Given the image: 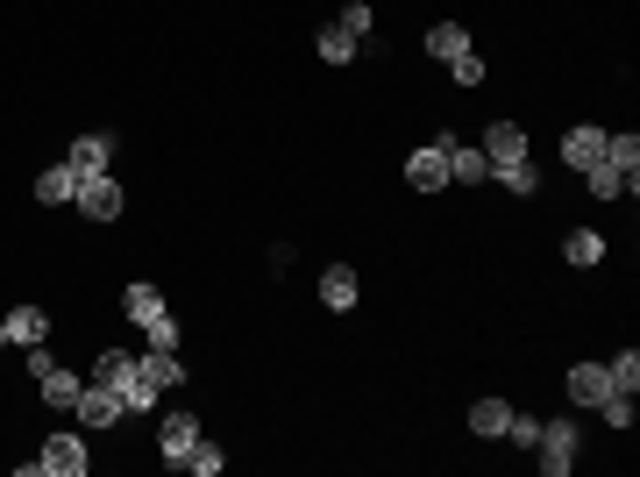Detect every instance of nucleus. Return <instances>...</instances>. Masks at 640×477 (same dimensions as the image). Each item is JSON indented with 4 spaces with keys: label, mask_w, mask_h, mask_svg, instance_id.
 <instances>
[{
    "label": "nucleus",
    "mask_w": 640,
    "mask_h": 477,
    "mask_svg": "<svg viewBox=\"0 0 640 477\" xmlns=\"http://www.w3.org/2000/svg\"><path fill=\"white\" fill-rule=\"evenodd\" d=\"M71 207H79L86 221H121L129 192L114 186V171H79V192H71Z\"/></svg>",
    "instance_id": "obj_1"
},
{
    "label": "nucleus",
    "mask_w": 640,
    "mask_h": 477,
    "mask_svg": "<svg viewBox=\"0 0 640 477\" xmlns=\"http://www.w3.org/2000/svg\"><path fill=\"white\" fill-rule=\"evenodd\" d=\"M207 428H200V413H186V407H172L157 421V456H164V470H186V456H192V442H200Z\"/></svg>",
    "instance_id": "obj_2"
},
{
    "label": "nucleus",
    "mask_w": 640,
    "mask_h": 477,
    "mask_svg": "<svg viewBox=\"0 0 640 477\" xmlns=\"http://www.w3.org/2000/svg\"><path fill=\"white\" fill-rule=\"evenodd\" d=\"M576 450H584L576 421H541V442H533V456H541L548 477H570V470H576Z\"/></svg>",
    "instance_id": "obj_3"
},
{
    "label": "nucleus",
    "mask_w": 640,
    "mask_h": 477,
    "mask_svg": "<svg viewBox=\"0 0 640 477\" xmlns=\"http://www.w3.org/2000/svg\"><path fill=\"white\" fill-rule=\"evenodd\" d=\"M86 464H93V456H86L79 435H51V442H43V456H29V464H22V477H79Z\"/></svg>",
    "instance_id": "obj_4"
},
{
    "label": "nucleus",
    "mask_w": 640,
    "mask_h": 477,
    "mask_svg": "<svg viewBox=\"0 0 640 477\" xmlns=\"http://www.w3.org/2000/svg\"><path fill=\"white\" fill-rule=\"evenodd\" d=\"M71 413H79V428H114L129 407H121V392H114V385L86 378V392H79V407H71Z\"/></svg>",
    "instance_id": "obj_5"
},
{
    "label": "nucleus",
    "mask_w": 640,
    "mask_h": 477,
    "mask_svg": "<svg viewBox=\"0 0 640 477\" xmlns=\"http://www.w3.org/2000/svg\"><path fill=\"white\" fill-rule=\"evenodd\" d=\"M477 151H484V164H492V171H506V164L527 157V129H520V122H492Z\"/></svg>",
    "instance_id": "obj_6"
},
{
    "label": "nucleus",
    "mask_w": 640,
    "mask_h": 477,
    "mask_svg": "<svg viewBox=\"0 0 640 477\" xmlns=\"http://www.w3.org/2000/svg\"><path fill=\"white\" fill-rule=\"evenodd\" d=\"M406 186H413V192H441V186H449V151H441V143H420V151L406 157Z\"/></svg>",
    "instance_id": "obj_7"
},
{
    "label": "nucleus",
    "mask_w": 640,
    "mask_h": 477,
    "mask_svg": "<svg viewBox=\"0 0 640 477\" xmlns=\"http://www.w3.org/2000/svg\"><path fill=\"white\" fill-rule=\"evenodd\" d=\"M605 392H613V370H605V364H570V413L598 407Z\"/></svg>",
    "instance_id": "obj_8"
},
{
    "label": "nucleus",
    "mask_w": 640,
    "mask_h": 477,
    "mask_svg": "<svg viewBox=\"0 0 640 477\" xmlns=\"http://www.w3.org/2000/svg\"><path fill=\"white\" fill-rule=\"evenodd\" d=\"M36 385H43V407H57V413H71V407H79V392H86V378H79V370H65V364H51Z\"/></svg>",
    "instance_id": "obj_9"
},
{
    "label": "nucleus",
    "mask_w": 640,
    "mask_h": 477,
    "mask_svg": "<svg viewBox=\"0 0 640 477\" xmlns=\"http://www.w3.org/2000/svg\"><path fill=\"white\" fill-rule=\"evenodd\" d=\"M135 356H143V350H129V342H107V350H100V364H93V378L121 392V385L135 378Z\"/></svg>",
    "instance_id": "obj_10"
},
{
    "label": "nucleus",
    "mask_w": 640,
    "mask_h": 477,
    "mask_svg": "<svg viewBox=\"0 0 640 477\" xmlns=\"http://www.w3.org/2000/svg\"><path fill=\"white\" fill-rule=\"evenodd\" d=\"M477 178H492L484 151H477V143H449V186H477Z\"/></svg>",
    "instance_id": "obj_11"
},
{
    "label": "nucleus",
    "mask_w": 640,
    "mask_h": 477,
    "mask_svg": "<svg viewBox=\"0 0 640 477\" xmlns=\"http://www.w3.org/2000/svg\"><path fill=\"white\" fill-rule=\"evenodd\" d=\"M562 157H570L576 171H591V164L605 157V129H591V122H584V129H570V136H562Z\"/></svg>",
    "instance_id": "obj_12"
},
{
    "label": "nucleus",
    "mask_w": 640,
    "mask_h": 477,
    "mask_svg": "<svg viewBox=\"0 0 640 477\" xmlns=\"http://www.w3.org/2000/svg\"><path fill=\"white\" fill-rule=\"evenodd\" d=\"M320 307H334V314H349V307H356V271H349V264L320 271Z\"/></svg>",
    "instance_id": "obj_13"
},
{
    "label": "nucleus",
    "mask_w": 640,
    "mask_h": 477,
    "mask_svg": "<svg viewBox=\"0 0 640 477\" xmlns=\"http://www.w3.org/2000/svg\"><path fill=\"white\" fill-rule=\"evenodd\" d=\"M584 186H591V200H619V192H633L640 186V178H627V171H619V164H591V171H584Z\"/></svg>",
    "instance_id": "obj_14"
},
{
    "label": "nucleus",
    "mask_w": 640,
    "mask_h": 477,
    "mask_svg": "<svg viewBox=\"0 0 640 477\" xmlns=\"http://www.w3.org/2000/svg\"><path fill=\"white\" fill-rule=\"evenodd\" d=\"M121 314H129L135 328H143V321H157V314H164V292L150 286V278H135V286L121 292Z\"/></svg>",
    "instance_id": "obj_15"
},
{
    "label": "nucleus",
    "mask_w": 640,
    "mask_h": 477,
    "mask_svg": "<svg viewBox=\"0 0 640 477\" xmlns=\"http://www.w3.org/2000/svg\"><path fill=\"white\" fill-rule=\"evenodd\" d=\"M135 364H143V378H150V385H164V392H178V385H186V364H178L172 350H143Z\"/></svg>",
    "instance_id": "obj_16"
},
{
    "label": "nucleus",
    "mask_w": 640,
    "mask_h": 477,
    "mask_svg": "<svg viewBox=\"0 0 640 477\" xmlns=\"http://www.w3.org/2000/svg\"><path fill=\"white\" fill-rule=\"evenodd\" d=\"M562 257H570L576 271H591V264H605V235L598 229H570L562 235Z\"/></svg>",
    "instance_id": "obj_17"
},
{
    "label": "nucleus",
    "mask_w": 640,
    "mask_h": 477,
    "mask_svg": "<svg viewBox=\"0 0 640 477\" xmlns=\"http://www.w3.org/2000/svg\"><path fill=\"white\" fill-rule=\"evenodd\" d=\"M164 399H172V392H164V385H150L143 364H135V378L121 385V407H129V413H164Z\"/></svg>",
    "instance_id": "obj_18"
},
{
    "label": "nucleus",
    "mask_w": 640,
    "mask_h": 477,
    "mask_svg": "<svg viewBox=\"0 0 640 477\" xmlns=\"http://www.w3.org/2000/svg\"><path fill=\"white\" fill-rule=\"evenodd\" d=\"M71 192H79V171H71V164H51V171L36 178V200L43 207H71Z\"/></svg>",
    "instance_id": "obj_19"
},
{
    "label": "nucleus",
    "mask_w": 640,
    "mask_h": 477,
    "mask_svg": "<svg viewBox=\"0 0 640 477\" xmlns=\"http://www.w3.org/2000/svg\"><path fill=\"white\" fill-rule=\"evenodd\" d=\"M43 335H51V314H43V307H14V314H8V342H22V350H36Z\"/></svg>",
    "instance_id": "obj_20"
},
{
    "label": "nucleus",
    "mask_w": 640,
    "mask_h": 477,
    "mask_svg": "<svg viewBox=\"0 0 640 477\" xmlns=\"http://www.w3.org/2000/svg\"><path fill=\"white\" fill-rule=\"evenodd\" d=\"M506 421H512V407H506V399H477V407H470V435H484V442H492V435H506Z\"/></svg>",
    "instance_id": "obj_21"
},
{
    "label": "nucleus",
    "mask_w": 640,
    "mask_h": 477,
    "mask_svg": "<svg viewBox=\"0 0 640 477\" xmlns=\"http://www.w3.org/2000/svg\"><path fill=\"white\" fill-rule=\"evenodd\" d=\"M65 164H71V171H107V164H114V143H107V136H79Z\"/></svg>",
    "instance_id": "obj_22"
},
{
    "label": "nucleus",
    "mask_w": 640,
    "mask_h": 477,
    "mask_svg": "<svg viewBox=\"0 0 640 477\" xmlns=\"http://www.w3.org/2000/svg\"><path fill=\"white\" fill-rule=\"evenodd\" d=\"M427 51L449 65V57H463V51H470V29H463V22H434V29H427Z\"/></svg>",
    "instance_id": "obj_23"
},
{
    "label": "nucleus",
    "mask_w": 640,
    "mask_h": 477,
    "mask_svg": "<svg viewBox=\"0 0 640 477\" xmlns=\"http://www.w3.org/2000/svg\"><path fill=\"white\" fill-rule=\"evenodd\" d=\"M320 57H328V65H356V36H349L342 22H328L320 29Z\"/></svg>",
    "instance_id": "obj_24"
},
{
    "label": "nucleus",
    "mask_w": 640,
    "mask_h": 477,
    "mask_svg": "<svg viewBox=\"0 0 640 477\" xmlns=\"http://www.w3.org/2000/svg\"><path fill=\"white\" fill-rule=\"evenodd\" d=\"M186 470H192V477H221V470H228V450L200 435V442H192V456H186Z\"/></svg>",
    "instance_id": "obj_25"
},
{
    "label": "nucleus",
    "mask_w": 640,
    "mask_h": 477,
    "mask_svg": "<svg viewBox=\"0 0 640 477\" xmlns=\"http://www.w3.org/2000/svg\"><path fill=\"white\" fill-rule=\"evenodd\" d=\"M605 370H613V392H640V350H633V342H627V350H619Z\"/></svg>",
    "instance_id": "obj_26"
},
{
    "label": "nucleus",
    "mask_w": 640,
    "mask_h": 477,
    "mask_svg": "<svg viewBox=\"0 0 640 477\" xmlns=\"http://www.w3.org/2000/svg\"><path fill=\"white\" fill-rule=\"evenodd\" d=\"M605 164H619L627 178H640L633 171V164H640V136H633V129H627V136H605Z\"/></svg>",
    "instance_id": "obj_27"
},
{
    "label": "nucleus",
    "mask_w": 640,
    "mask_h": 477,
    "mask_svg": "<svg viewBox=\"0 0 640 477\" xmlns=\"http://www.w3.org/2000/svg\"><path fill=\"white\" fill-rule=\"evenodd\" d=\"M492 178H506V186L520 192V200H533V192H541V171H533V157H520V164H506V171H492Z\"/></svg>",
    "instance_id": "obj_28"
},
{
    "label": "nucleus",
    "mask_w": 640,
    "mask_h": 477,
    "mask_svg": "<svg viewBox=\"0 0 640 477\" xmlns=\"http://www.w3.org/2000/svg\"><path fill=\"white\" fill-rule=\"evenodd\" d=\"M143 350H178V321H172V307H164L157 321H143Z\"/></svg>",
    "instance_id": "obj_29"
},
{
    "label": "nucleus",
    "mask_w": 640,
    "mask_h": 477,
    "mask_svg": "<svg viewBox=\"0 0 640 477\" xmlns=\"http://www.w3.org/2000/svg\"><path fill=\"white\" fill-rule=\"evenodd\" d=\"M342 29H349V36H371V0H342Z\"/></svg>",
    "instance_id": "obj_30"
},
{
    "label": "nucleus",
    "mask_w": 640,
    "mask_h": 477,
    "mask_svg": "<svg viewBox=\"0 0 640 477\" xmlns=\"http://www.w3.org/2000/svg\"><path fill=\"white\" fill-rule=\"evenodd\" d=\"M449 71H455V86H484V57H449Z\"/></svg>",
    "instance_id": "obj_31"
},
{
    "label": "nucleus",
    "mask_w": 640,
    "mask_h": 477,
    "mask_svg": "<svg viewBox=\"0 0 640 477\" xmlns=\"http://www.w3.org/2000/svg\"><path fill=\"white\" fill-rule=\"evenodd\" d=\"M506 435L520 442V450H533V442H541V421H533V413H512V421H506Z\"/></svg>",
    "instance_id": "obj_32"
},
{
    "label": "nucleus",
    "mask_w": 640,
    "mask_h": 477,
    "mask_svg": "<svg viewBox=\"0 0 640 477\" xmlns=\"http://www.w3.org/2000/svg\"><path fill=\"white\" fill-rule=\"evenodd\" d=\"M0 342H8V321H0Z\"/></svg>",
    "instance_id": "obj_33"
}]
</instances>
